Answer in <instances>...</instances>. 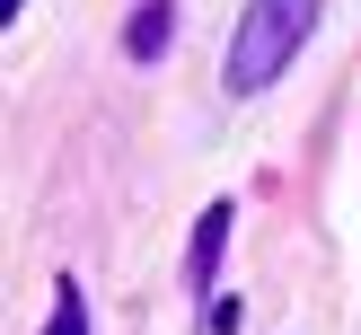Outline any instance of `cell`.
<instances>
[{
    "label": "cell",
    "instance_id": "4",
    "mask_svg": "<svg viewBox=\"0 0 361 335\" xmlns=\"http://www.w3.org/2000/svg\"><path fill=\"white\" fill-rule=\"evenodd\" d=\"M44 335H88V300H80V282H53V317H44Z\"/></svg>",
    "mask_w": 361,
    "mask_h": 335
},
{
    "label": "cell",
    "instance_id": "2",
    "mask_svg": "<svg viewBox=\"0 0 361 335\" xmlns=\"http://www.w3.org/2000/svg\"><path fill=\"white\" fill-rule=\"evenodd\" d=\"M229 221H238L229 203H212L203 221H194V247H185V274L194 282H212V264H221V247H229Z\"/></svg>",
    "mask_w": 361,
    "mask_h": 335
},
{
    "label": "cell",
    "instance_id": "3",
    "mask_svg": "<svg viewBox=\"0 0 361 335\" xmlns=\"http://www.w3.org/2000/svg\"><path fill=\"white\" fill-rule=\"evenodd\" d=\"M168 35H176V9H168V0H141V18H133V35H123V53H133V62H159V53H168Z\"/></svg>",
    "mask_w": 361,
    "mask_h": 335
},
{
    "label": "cell",
    "instance_id": "5",
    "mask_svg": "<svg viewBox=\"0 0 361 335\" xmlns=\"http://www.w3.org/2000/svg\"><path fill=\"white\" fill-rule=\"evenodd\" d=\"M0 18H18V0H0Z\"/></svg>",
    "mask_w": 361,
    "mask_h": 335
},
{
    "label": "cell",
    "instance_id": "1",
    "mask_svg": "<svg viewBox=\"0 0 361 335\" xmlns=\"http://www.w3.org/2000/svg\"><path fill=\"white\" fill-rule=\"evenodd\" d=\"M309 27H317V0H247L238 35H229V88H238V97L274 88L282 71H291V53L309 44Z\"/></svg>",
    "mask_w": 361,
    "mask_h": 335
}]
</instances>
